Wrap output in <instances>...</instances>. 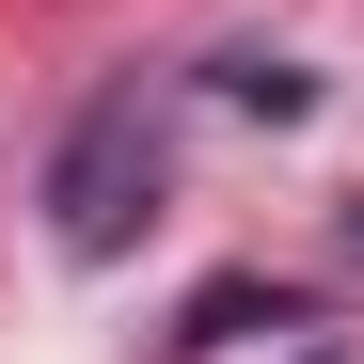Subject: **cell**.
Wrapping results in <instances>:
<instances>
[{"mask_svg":"<svg viewBox=\"0 0 364 364\" xmlns=\"http://www.w3.org/2000/svg\"><path fill=\"white\" fill-rule=\"evenodd\" d=\"M159 174H174V159H159V111H143V95H95L80 127H64V159H48V237H64L80 269H111V254L159 222Z\"/></svg>","mask_w":364,"mask_h":364,"instance_id":"cell-1","label":"cell"},{"mask_svg":"<svg viewBox=\"0 0 364 364\" xmlns=\"http://www.w3.org/2000/svg\"><path fill=\"white\" fill-rule=\"evenodd\" d=\"M222 111H254V127H301V111H317V64H285V48H237V64H222Z\"/></svg>","mask_w":364,"mask_h":364,"instance_id":"cell-2","label":"cell"},{"mask_svg":"<svg viewBox=\"0 0 364 364\" xmlns=\"http://www.w3.org/2000/svg\"><path fill=\"white\" fill-rule=\"evenodd\" d=\"M333 237H348V269H364V191H348V222H333Z\"/></svg>","mask_w":364,"mask_h":364,"instance_id":"cell-3","label":"cell"}]
</instances>
